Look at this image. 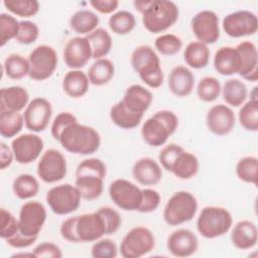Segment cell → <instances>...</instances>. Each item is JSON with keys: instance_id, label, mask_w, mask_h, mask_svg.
Returning a JSON list of instances; mask_svg holds the SVG:
<instances>
[{"instance_id": "1", "label": "cell", "mask_w": 258, "mask_h": 258, "mask_svg": "<svg viewBox=\"0 0 258 258\" xmlns=\"http://www.w3.org/2000/svg\"><path fill=\"white\" fill-rule=\"evenodd\" d=\"M57 141L71 153L89 155L99 149L101 136L95 128L80 124L77 121L68 125L61 131Z\"/></svg>"}, {"instance_id": "2", "label": "cell", "mask_w": 258, "mask_h": 258, "mask_svg": "<svg viewBox=\"0 0 258 258\" xmlns=\"http://www.w3.org/2000/svg\"><path fill=\"white\" fill-rule=\"evenodd\" d=\"M130 62L142 82L151 89L159 88L163 83L160 59L149 45H139L131 53Z\"/></svg>"}, {"instance_id": "3", "label": "cell", "mask_w": 258, "mask_h": 258, "mask_svg": "<svg viewBox=\"0 0 258 258\" xmlns=\"http://www.w3.org/2000/svg\"><path fill=\"white\" fill-rule=\"evenodd\" d=\"M178 127L177 116L169 110H161L148 118L141 127V136L145 143L159 147L166 143Z\"/></svg>"}, {"instance_id": "4", "label": "cell", "mask_w": 258, "mask_h": 258, "mask_svg": "<svg viewBox=\"0 0 258 258\" xmlns=\"http://www.w3.org/2000/svg\"><path fill=\"white\" fill-rule=\"evenodd\" d=\"M141 14L145 29L151 33H160L175 24L179 17V9L172 1L150 0Z\"/></svg>"}, {"instance_id": "5", "label": "cell", "mask_w": 258, "mask_h": 258, "mask_svg": "<svg viewBox=\"0 0 258 258\" xmlns=\"http://www.w3.org/2000/svg\"><path fill=\"white\" fill-rule=\"evenodd\" d=\"M233 225L231 213L223 207H205L197 220L198 232L207 239L221 237L229 232Z\"/></svg>"}, {"instance_id": "6", "label": "cell", "mask_w": 258, "mask_h": 258, "mask_svg": "<svg viewBox=\"0 0 258 258\" xmlns=\"http://www.w3.org/2000/svg\"><path fill=\"white\" fill-rule=\"evenodd\" d=\"M198 211L196 197L186 190L174 192L163 209V220L169 226H178L194 219Z\"/></svg>"}, {"instance_id": "7", "label": "cell", "mask_w": 258, "mask_h": 258, "mask_svg": "<svg viewBox=\"0 0 258 258\" xmlns=\"http://www.w3.org/2000/svg\"><path fill=\"white\" fill-rule=\"evenodd\" d=\"M155 237L151 230L143 226L132 228L123 237L120 253L124 258H139L153 250Z\"/></svg>"}, {"instance_id": "8", "label": "cell", "mask_w": 258, "mask_h": 258, "mask_svg": "<svg viewBox=\"0 0 258 258\" xmlns=\"http://www.w3.org/2000/svg\"><path fill=\"white\" fill-rule=\"evenodd\" d=\"M81 194L76 185L63 183L51 187L45 197L52 213L64 216L78 210L81 204Z\"/></svg>"}, {"instance_id": "9", "label": "cell", "mask_w": 258, "mask_h": 258, "mask_svg": "<svg viewBox=\"0 0 258 258\" xmlns=\"http://www.w3.org/2000/svg\"><path fill=\"white\" fill-rule=\"evenodd\" d=\"M28 77L34 81H44L52 76L57 67V53L53 47L40 44L28 55Z\"/></svg>"}, {"instance_id": "10", "label": "cell", "mask_w": 258, "mask_h": 258, "mask_svg": "<svg viewBox=\"0 0 258 258\" xmlns=\"http://www.w3.org/2000/svg\"><path fill=\"white\" fill-rule=\"evenodd\" d=\"M37 175L46 183H54L63 179L68 172L67 160L57 149H47L37 163Z\"/></svg>"}, {"instance_id": "11", "label": "cell", "mask_w": 258, "mask_h": 258, "mask_svg": "<svg viewBox=\"0 0 258 258\" xmlns=\"http://www.w3.org/2000/svg\"><path fill=\"white\" fill-rule=\"evenodd\" d=\"M109 196L121 210L137 211L141 203L142 189L127 179L117 178L109 185Z\"/></svg>"}, {"instance_id": "12", "label": "cell", "mask_w": 258, "mask_h": 258, "mask_svg": "<svg viewBox=\"0 0 258 258\" xmlns=\"http://www.w3.org/2000/svg\"><path fill=\"white\" fill-rule=\"evenodd\" d=\"M46 221V210L37 201L24 203L19 211L18 224L21 234L27 237H37Z\"/></svg>"}, {"instance_id": "13", "label": "cell", "mask_w": 258, "mask_h": 258, "mask_svg": "<svg viewBox=\"0 0 258 258\" xmlns=\"http://www.w3.org/2000/svg\"><path fill=\"white\" fill-rule=\"evenodd\" d=\"M222 25L227 35L238 38L255 34L258 30V18L252 11L238 10L226 15Z\"/></svg>"}, {"instance_id": "14", "label": "cell", "mask_w": 258, "mask_h": 258, "mask_svg": "<svg viewBox=\"0 0 258 258\" xmlns=\"http://www.w3.org/2000/svg\"><path fill=\"white\" fill-rule=\"evenodd\" d=\"M51 116L52 107L50 102L44 98H34L24 109V125L32 132H42L47 128Z\"/></svg>"}, {"instance_id": "15", "label": "cell", "mask_w": 258, "mask_h": 258, "mask_svg": "<svg viewBox=\"0 0 258 258\" xmlns=\"http://www.w3.org/2000/svg\"><path fill=\"white\" fill-rule=\"evenodd\" d=\"M192 33L198 41L213 44L220 38L219 17L212 10H202L190 20Z\"/></svg>"}, {"instance_id": "16", "label": "cell", "mask_w": 258, "mask_h": 258, "mask_svg": "<svg viewBox=\"0 0 258 258\" xmlns=\"http://www.w3.org/2000/svg\"><path fill=\"white\" fill-rule=\"evenodd\" d=\"M43 140L33 133H25L15 137L11 142L14 159L20 164H28L35 161L43 150Z\"/></svg>"}, {"instance_id": "17", "label": "cell", "mask_w": 258, "mask_h": 258, "mask_svg": "<svg viewBox=\"0 0 258 258\" xmlns=\"http://www.w3.org/2000/svg\"><path fill=\"white\" fill-rule=\"evenodd\" d=\"M62 54L67 67L72 70L84 68L93 56L90 41L86 36H76L69 39Z\"/></svg>"}, {"instance_id": "18", "label": "cell", "mask_w": 258, "mask_h": 258, "mask_svg": "<svg viewBox=\"0 0 258 258\" xmlns=\"http://www.w3.org/2000/svg\"><path fill=\"white\" fill-rule=\"evenodd\" d=\"M206 124L210 132L218 136H224L234 129L236 116L229 106L224 104L214 105L207 113Z\"/></svg>"}, {"instance_id": "19", "label": "cell", "mask_w": 258, "mask_h": 258, "mask_svg": "<svg viewBox=\"0 0 258 258\" xmlns=\"http://www.w3.org/2000/svg\"><path fill=\"white\" fill-rule=\"evenodd\" d=\"M77 235L80 243L95 242L106 235V228L101 215L96 211L78 216Z\"/></svg>"}, {"instance_id": "20", "label": "cell", "mask_w": 258, "mask_h": 258, "mask_svg": "<svg viewBox=\"0 0 258 258\" xmlns=\"http://www.w3.org/2000/svg\"><path fill=\"white\" fill-rule=\"evenodd\" d=\"M168 252L174 257H189L198 250L199 242L196 234L188 229H177L167 238Z\"/></svg>"}, {"instance_id": "21", "label": "cell", "mask_w": 258, "mask_h": 258, "mask_svg": "<svg viewBox=\"0 0 258 258\" xmlns=\"http://www.w3.org/2000/svg\"><path fill=\"white\" fill-rule=\"evenodd\" d=\"M241 58L239 75L246 81L256 82L258 80V53L256 45L249 40L240 42L236 46Z\"/></svg>"}, {"instance_id": "22", "label": "cell", "mask_w": 258, "mask_h": 258, "mask_svg": "<svg viewBox=\"0 0 258 258\" xmlns=\"http://www.w3.org/2000/svg\"><path fill=\"white\" fill-rule=\"evenodd\" d=\"M153 100L152 93L141 85H131L127 88L123 99L120 100L122 104L130 112L144 115L148 110Z\"/></svg>"}, {"instance_id": "23", "label": "cell", "mask_w": 258, "mask_h": 258, "mask_svg": "<svg viewBox=\"0 0 258 258\" xmlns=\"http://www.w3.org/2000/svg\"><path fill=\"white\" fill-rule=\"evenodd\" d=\"M132 175L142 185H155L162 178V169L153 158L142 157L133 164Z\"/></svg>"}, {"instance_id": "24", "label": "cell", "mask_w": 258, "mask_h": 258, "mask_svg": "<svg viewBox=\"0 0 258 258\" xmlns=\"http://www.w3.org/2000/svg\"><path fill=\"white\" fill-rule=\"evenodd\" d=\"M169 91L176 97L188 96L195 88V76L184 66L174 67L168 76Z\"/></svg>"}, {"instance_id": "25", "label": "cell", "mask_w": 258, "mask_h": 258, "mask_svg": "<svg viewBox=\"0 0 258 258\" xmlns=\"http://www.w3.org/2000/svg\"><path fill=\"white\" fill-rule=\"evenodd\" d=\"M258 229L255 223L249 220L239 221L231 233V242L239 250H248L256 246Z\"/></svg>"}, {"instance_id": "26", "label": "cell", "mask_w": 258, "mask_h": 258, "mask_svg": "<svg viewBox=\"0 0 258 258\" xmlns=\"http://www.w3.org/2000/svg\"><path fill=\"white\" fill-rule=\"evenodd\" d=\"M214 68L222 76L238 74L241 67V58L236 47L222 46L214 55Z\"/></svg>"}, {"instance_id": "27", "label": "cell", "mask_w": 258, "mask_h": 258, "mask_svg": "<svg viewBox=\"0 0 258 258\" xmlns=\"http://www.w3.org/2000/svg\"><path fill=\"white\" fill-rule=\"evenodd\" d=\"M29 94L21 86H11L0 90V110L20 112L28 105Z\"/></svg>"}, {"instance_id": "28", "label": "cell", "mask_w": 258, "mask_h": 258, "mask_svg": "<svg viewBox=\"0 0 258 258\" xmlns=\"http://www.w3.org/2000/svg\"><path fill=\"white\" fill-rule=\"evenodd\" d=\"M89 79L86 73L81 70L68 72L62 79V90L71 98L78 99L85 96L89 90Z\"/></svg>"}, {"instance_id": "29", "label": "cell", "mask_w": 258, "mask_h": 258, "mask_svg": "<svg viewBox=\"0 0 258 258\" xmlns=\"http://www.w3.org/2000/svg\"><path fill=\"white\" fill-rule=\"evenodd\" d=\"M75 185L82 199L93 201L101 197L104 189V178L95 174H77Z\"/></svg>"}, {"instance_id": "30", "label": "cell", "mask_w": 258, "mask_h": 258, "mask_svg": "<svg viewBox=\"0 0 258 258\" xmlns=\"http://www.w3.org/2000/svg\"><path fill=\"white\" fill-rule=\"evenodd\" d=\"M115 67L114 63L106 58L96 59L88 70V79L90 84L94 86H104L108 84L114 77Z\"/></svg>"}, {"instance_id": "31", "label": "cell", "mask_w": 258, "mask_h": 258, "mask_svg": "<svg viewBox=\"0 0 258 258\" xmlns=\"http://www.w3.org/2000/svg\"><path fill=\"white\" fill-rule=\"evenodd\" d=\"M199 167L198 157L194 153L183 150L173 162L170 172L179 179H189L198 173Z\"/></svg>"}, {"instance_id": "32", "label": "cell", "mask_w": 258, "mask_h": 258, "mask_svg": "<svg viewBox=\"0 0 258 258\" xmlns=\"http://www.w3.org/2000/svg\"><path fill=\"white\" fill-rule=\"evenodd\" d=\"M210 53L211 52L207 44L201 41H191L184 48L183 59L188 67L200 70L208 66Z\"/></svg>"}, {"instance_id": "33", "label": "cell", "mask_w": 258, "mask_h": 258, "mask_svg": "<svg viewBox=\"0 0 258 258\" xmlns=\"http://www.w3.org/2000/svg\"><path fill=\"white\" fill-rule=\"evenodd\" d=\"M221 94L228 105L232 107H240L246 102L248 90L245 83L239 79H229L224 83Z\"/></svg>"}, {"instance_id": "34", "label": "cell", "mask_w": 258, "mask_h": 258, "mask_svg": "<svg viewBox=\"0 0 258 258\" xmlns=\"http://www.w3.org/2000/svg\"><path fill=\"white\" fill-rule=\"evenodd\" d=\"M100 22L99 16L91 10L76 11L70 18V27L78 34H89L94 31Z\"/></svg>"}, {"instance_id": "35", "label": "cell", "mask_w": 258, "mask_h": 258, "mask_svg": "<svg viewBox=\"0 0 258 258\" xmlns=\"http://www.w3.org/2000/svg\"><path fill=\"white\" fill-rule=\"evenodd\" d=\"M143 118V115L130 112L121 101L114 104L110 109L111 121L121 129H133L136 128Z\"/></svg>"}, {"instance_id": "36", "label": "cell", "mask_w": 258, "mask_h": 258, "mask_svg": "<svg viewBox=\"0 0 258 258\" xmlns=\"http://www.w3.org/2000/svg\"><path fill=\"white\" fill-rule=\"evenodd\" d=\"M86 37L90 41L94 59H99L105 57L112 48V37L110 33L104 28H96L91 33L87 34Z\"/></svg>"}, {"instance_id": "37", "label": "cell", "mask_w": 258, "mask_h": 258, "mask_svg": "<svg viewBox=\"0 0 258 258\" xmlns=\"http://www.w3.org/2000/svg\"><path fill=\"white\" fill-rule=\"evenodd\" d=\"M12 190L18 199L28 200L38 194L39 182L32 174L22 173L14 178Z\"/></svg>"}, {"instance_id": "38", "label": "cell", "mask_w": 258, "mask_h": 258, "mask_svg": "<svg viewBox=\"0 0 258 258\" xmlns=\"http://www.w3.org/2000/svg\"><path fill=\"white\" fill-rule=\"evenodd\" d=\"M24 125L23 115L20 112L0 110V134L4 138L16 136Z\"/></svg>"}, {"instance_id": "39", "label": "cell", "mask_w": 258, "mask_h": 258, "mask_svg": "<svg viewBox=\"0 0 258 258\" xmlns=\"http://www.w3.org/2000/svg\"><path fill=\"white\" fill-rule=\"evenodd\" d=\"M4 74L11 80H20L29 74V62L18 53L9 54L3 63Z\"/></svg>"}, {"instance_id": "40", "label": "cell", "mask_w": 258, "mask_h": 258, "mask_svg": "<svg viewBox=\"0 0 258 258\" xmlns=\"http://www.w3.org/2000/svg\"><path fill=\"white\" fill-rule=\"evenodd\" d=\"M108 25L115 34L125 35L135 28L136 19L131 12L127 10H120L110 16Z\"/></svg>"}, {"instance_id": "41", "label": "cell", "mask_w": 258, "mask_h": 258, "mask_svg": "<svg viewBox=\"0 0 258 258\" xmlns=\"http://www.w3.org/2000/svg\"><path fill=\"white\" fill-rule=\"evenodd\" d=\"M238 119L241 126L251 132L258 130V100H252L245 102L239 110Z\"/></svg>"}, {"instance_id": "42", "label": "cell", "mask_w": 258, "mask_h": 258, "mask_svg": "<svg viewBox=\"0 0 258 258\" xmlns=\"http://www.w3.org/2000/svg\"><path fill=\"white\" fill-rule=\"evenodd\" d=\"M236 174L244 182L256 184L258 179V159L255 156H245L236 164Z\"/></svg>"}, {"instance_id": "43", "label": "cell", "mask_w": 258, "mask_h": 258, "mask_svg": "<svg viewBox=\"0 0 258 258\" xmlns=\"http://www.w3.org/2000/svg\"><path fill=\"white\" fill-rule=\"evenodd\" d=\"M221 84L214 77L203 78L197 86V95L203 102H214L221 95Z\"/></svg>"}, {"instance_id": "44", "label": "cell", "mask_w": 258, "mask_h": 258, "mask_svg": "<svg viewBox=\"0 0 258 258\" xmlns=\"http://www.w3.org/2000/svg\"><path fill=\"white\" fill-rule=\"evenodd\" d=\"M3 5L19 17H32L39 11V3L36 0H4Z\"/></svg>"}, {"instance_id": "45", "label": "cell", "mask_w": 258, "mask_h": 258, "mask_svg": "<svg viewBox=\"0 0 258 258\" xmlns=\"http://www.w3.org/2000/svg\"><path fill=\"white\" fill-rule=\"evenodd\" d=\"M154 47L162 55H174L182 47L181 39L172 33H165L159 35L154 42Z\"/></svg>"}, {"instance_id": "46", "label": "cell", "mask_w": 258, "mask_h": 258, "mask_svg": "<svg viewBox=\"0 0 258 258\" xmlns=\"http://www.w3.org/2000/svg\"><path fill=\"white\" fill-rule=\"evenodd\" d=\"M19 30V21L7 13L0 14V46H4L11 39L16 38Z\"/></svg>"}, {"instance_id": "47", "label": "cell", "mask_w": 258, "mask_h": 258, "mask_svg": "<svg viewBox=\"0 0 258 258\" xmlns=\"http://www.w3.org/2000/svg\"><path fill=\"white\" fill-rule=\"evenodd\" d=\"M91 255L94 258H115L118 255V248L111 239H99L92 246Z\"/></svg>"}, {"instance_id": "48", "label": "cell", "mask_w": 258, "mask_h": 258, "mask_svg": "<svg viewBox=\"0 0 258 258\" xmlns=\"http://www.w3.org/2000/svg\"><path fill=\"white\" fill-rule=\"evenodd\" d=\"M19 231L18 219L4 208L0 210V237L4 240L12 237Z\"/></svg>"}, {"instance_id": "49", "label": "cell", "mask_w": 258, "mask_h": 258, "mask_svg": "<svg viewBox=\"0 0 258 258\" xmlns=\"http://www.w3.org/2000/svg\"><path fill=\"white\" fill-rule=\"evenodd\" d=\"M77 174H95L105 178L107 174V167L99 158H88L79 163L76 169V175Z\"/></svg>"}, {"instance_id": "50", "label": "cell", "mask_w": 258, "mask_h": 258, "mask_svg": "<svg viewBox=\"0 0 258 258\" xmlns=\"http://www.w3.org/2000/svg\"><path fill=\"white\" fill-rule=\"evenodd\" d=\"M39 35L38 26L29 20L19 21V30L15 40L21 44H31L36 41Z\"/></svg>"}, {"instance_id": "51", "label": "cell", "mask_w": 258, "mask_h": 258, "mask_svg": "<svg viewBox=\"0 0 258 258\" xmlns=\"http://www.w3.org/2000/svg\"><path fill=\"white\" fill-rule=\"evenodd\" d=\"M97 212L101 215V217L104 220L106 235H112L119 230L122 224V219L120 214L116 210H114L111 207H102L99 208Z\"/></svg>"}, {"instance_id": "52", "label": "cell", "mask_w": 258, "mask_h": 258, "mask_svg": "<svg viewBox=\"0 0 258 258\" xmlns=\"http://www.w3.org/2000/svg\"><path fill=\"white\" fill-rule=\"evenodd\" d=\"M160 195L157 190L152 188L142 189L141 203L137 209L140 213H151L154 212L160 205Z\"/></svg>"}, {"instance_id": "53", "label": "cell", "mask_w": 258, "mask_h": 258, "mask_svg": "<svg viewBox=\"0 0 258 258\" xmlns=\"http://www.w3.org/2000/svg\"><path fill=\"white\" fill-rule=\"evenodd\" d=\"M184 149L175 144V143H170L166 146H164L161 151L159 152V155H158V160L161 164V166L167 170V171H170V168L173 164V162L175 161V159L177 158V156L183 151Z\"/></svg>"}, {"instance_id": "54", "label": "cell", "mask_w": 258, "mask_h": 258, "mask_svg": "<svg viewBox=\"0 0 258 258\" xmlns=\"http://www.w3.org/2000/svg\"><path fill=\"white\" fill-rule=\"evenodd\" d=\"M77 121H78L77 117L70 112H60L58 115H56V117L52 121V124L50 127V133H51V136L53 137V139L57 140L61 131L68 125H70L74 122H77Z\"/></svg>"}, {"instance_id": "55", "label": "cell", "mask_w": 258, "mask_h": 258, "mask_svg": "<svg viewBox=\"0 0 258 258\" xmlns=\"http://www.w3.org/2000/svg\"><path fill=\"white\" fill-rule=\"evenodd\" d=\"M32 253L34 257L40 258H60L62 256L60 248L51 242H43L37 245Z\"/></svg>"}, {"instance_id": "56", "label": "cell", "mask_w": 258, "mask_h": 258, "mask_svg": "<svg viewBox=\"0 0 258 258\" xmlns=\"http://www.w3.org/2000/svg\"><path fill=\"white\" fill-rule=\"evenodd\" d=\"M77 219L78 216L68 218L64 220L59 228L61 237L71 243H80V240L77 235Z\"/></svg>"}, {"instance_id": "57", "label": "cell", "mask_w": 258, "mask_h": 258, "mask_svg": "<svg viewBox=\"0 0 258 258\" xmlns=\"http://www.w3.org/2000/svg\"><path fill=\"white\" fill-rule=\"evenodd\" d=\"M37 237H27L24 236L23 234L20 233V231H18L15 235H13L12 237L6 239V243L16 249H23V248H27L29 246H31L35 241H36Z\"/></svg>"}, {"instance_id": "58", "label": "cell", "mask_w": 258, "mask_h": 258, "mask_svg": "<svg viewBox=\"0 0 258 258\" xmlns=\"http://www.w3.org/2000/svg\"><path fill=\"white\" fill-rule=\"evenodd\" d=\"M92 7L102 14L113 13L119 6L117 0H92L90 1Z\"/></svg>"}, {"instance_id": "59", "label": "cell", "mask_w": 258, "mask_h": 258, "mask_svg": "<svg viewBox=\"0 0 258 258\" xmlns=\"http://www.w3.org/2000/svg\"><path fill=\"white\" fill-rule=\"evenodd\" d=\"M14 154L11 148L4 142L0 143V168L5 169L9 167L13 161Z\"/></svg>"}, {"instance_id": "60", "label": "cell", "mask_w": 258, "mask_h": 258, "mask_svg": "<svg viewBox=\"0 0 258 258\" xmlns=\"http://www.w3.org/2000/svg\"><path fill=\"white\" fill-rule=\"evenodd\" d=\"M11 257L12 258H14V257H34V254L32 252H30V253H23V252H21V253H15Z\"/></svg>"}]
</instances>
